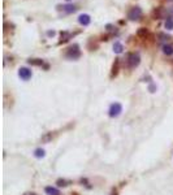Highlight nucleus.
<instances>
[{"mask_svg": "<svg viewBox=\"0 0 173 195\" xmlns=\"http://www.w3.org/2000/svg\"><path fill=\"white\" fill-rule=\"evenodd\" d=\"M165 29L167 30H173V18H167V21H165Z\"/></svg>", "mask_w": 173, "mask_h": 195, "instance_id": "obj_13", "label": "nucleus"}, {"mask_svg": "<svg viewBox=\"0 0 173 195\" xmlns=\"http://www.w3.org/2000/svg\"><path fill=\"white\" fill-rule=\"evenodd\" d=\"M47 35H48V37H54L55 35V31H48V33H47Z\"/></svg>", "mask_w": 173, "mask_h": 195, "instance_id": "obj_18", "label": "nucleus"}, {"mask_svg": "<svg viewBox=\"0 0 173 195\" xmlns=\"http://www.w3.org/2000/svg\"><path fill=\"white\" fill-rule=\"evenodd\" d=\"M78 22H79V25H82V26H87L90 25V22H91V17L89 16V14H81V16L78 17Z\"/></svg>", "mask_w": 173, "mask_h": 195, "instance_id": "obj_7", "label": "nucleus"}, {"mask_svg": "<svg viewBox=\"0 0 173 195\" xmlns=\"http://www.w3.org/2000/svg\"><path fill=\"white\" fill-rule=\"evenodd\" d=\"M163 52L165 53V55H168V56H171V55H173V47L172 46H163Z\"/></svg>", "mask_w": 173, "mask_h": 195, "instance_id": "obj_12", "label": "nucleus"}, {"mask_svg": "<svg viewBox=\"0 0 173 195\" xmlns=\"http://www.w3.org/2000/svg\"><path fill=\"white\" fill-rule=\"evenodd\" d=\"M70 37V34L69 33H66V31H64V33H61V41L62 42H66L68 41V38Z\"/></svg>", "mask_w": 173, "mask_h": 195, "instance_id": "obj_16", "label": "nucleus"}, {"mask_svg": "<svg viewBox=\"0 0 173 195\" xmlns=\"http://www.w3.org/2000/svg\"><path fill=\"white\" fill-rule=\"evenodd\" d=\"M171 2H173V0H171Z\"/></svg>", "mask_w": 173, "mask_h": 195, "instance_id": "obj_21", "label": "nucleus"}, {"mask_svg": "<svg viewBox=\"0 0 173 195\" xmlns=\"http://www.w3.org/2000/svg\"><path fill=\"white\" fill-rule=\"evenodd\" d=\"M54 138V135H52V133H48V134H46L44 136H42V142H50V140Z\"/></svg>", "mask_w": 173, "mask_h": 195, "instance_id": "obj_14", "label": "nucleus"}, {"mask_svg": "<svg viewBox=\"0 0 173 195\" xmlns=\"http://www.w3.org/2000/svg\"><path fill=\"white\" fill-rule=\"evenodd\" d=\"M66 2H69V0H66Z\"/></svg>", "mask_w": 173, "mask_h": 195, "instance_id": "obj_20", "label": "nucleus"}, {"mask_svg": "<svg viewBox=\"0 0 173 195\" xmlns=\"http://www.w3.org/2000/svg\"><path fill=\"white\" fill-rule=\"evenodd\" d=\"M34 156H35V158L37 159H42V158H44V156H46V151L44 150H43V148H35L34 150Z\"/></svg>", "mask_w": 173, "mask_h": 195, "instance_id": "obj_9", "label": "nucleus"}, {"mask_svg": "<svg viewBox=\"0 0 173 195\" xmlns=\"http://www.w3.org/2000/svg\"><path fill=\"white\" fill-rule=\"evenodd\" d=\"M65 57L70 58V60H77V58H79L81 57V50H79L78 44H73V46H70L69 48H66Z\"/></svg>", "mask_w": 173, "mask_h": 195, "instance_id": "obj_1", "label": "nucleus"}, {"mask_svg": "<svg viewBox=\"0 0 173 195\" xmlns=\"http://www.w3.org/2000/svg\"><path fill=\"white\" fill-rule=\"evenodd\" d=\"M155 90H156V87L154 86V85H151V86H150V91H151V92H155Z\"/></svg>", "mask_w": 173, "mask_h": 195, "instance_id": "obj_17", "label": "nucleus"}, {"mask_svg": "<svg viewBox=\"0 0 173 195\" xmlns=\"http://www.w3.org/2000/svg\"><path fill=\"white\" fill-rule=\"evenodd\" d=\"M26 195H35V194H26Z\"/></svg>", "mask_w": 173, "mask_h": 195, "instance_id": "obj_19", "label": "nucleus"}, {"mask_svg": "<svg viewBox=\"0 0 173 195\" xmlns=\"http://www.w3.org/2000/svg\"><path fill=\"white\" fill-rule=\"evenodd\" d=\"M122 50H124V47H122V44H121L120 42H116V43L113 44V51L116 52V53H121Z\"/></svg>", "mask_w": 173, "mask_h": 195, "instance_id": "obj_11", "label": "nucleus"}, {"mask_svg": "<svg viewBox=\"0 0 173 195\" xmlns=\"http://www.w3.org/2000/svg\"><path fill=\"white\" fill-rule=\"evenodd\" d=\"M121 112H122V105L120 104L118 101H115V103H112L111 105H109L108 115H109V117H112V119L118 117L120 115H121Z\"/></svg>", "mask_w": 173, "mask_h": 195, "instance_id": "obj_2", "label": "nucleus"}, {"mask_svg": "<svg viewBox=\"0 0 173 195\" xmlns=\"http://www.w3.org/2000/svg\"><path fill=\"white\" fill-rule=\"evenodd\" d=\"M44 191H46L47 195H61V194H60V190L56 189V187H54V186H47V187L44 189Z\"/></svg>", "mask_w": 173, "mask_h": 195, "instance_id": "obj_8", "label": "nucleus"}, {"mask_svg": "<svg viewBox=\"0 0 173 195\" xmlns=\"http://www.w3.org/2000/svg\"><path fill=\"white\" fill-rule=\"evenodd\" d=\"M139 62H141V56H139L138 53H130V55L128 56L126 64H128L129 69H134V68H137L139 65Z\"/></svg>", "mask_w": 173, "mask_h": 195, "instance_id": "obj_3", "label": "nucleus"}, {"mask_svg": "<svg viewBox=\"0 0 173 195\" xmlns=\"http://www.w3.org/2000/svg\"><path fill=\"white\" fill-rule=\"evenodd\" d=\"M142 17V9L139 7H133L130 11L128 12V18L130 20V21H137Z\"/></svg>", "mask_w": 173, "mask_h": 195, "instance_id": "obj_4", "label": "nucleus"}, {"mask_svg": "<svg viewBox=\"0 0 173 195\" xmlns=\"http://www.w3.org/2000/svg\"><path fill=\"white\" fill-rule=\"evenodd\" d=\"M70 181H65V179H57V185L59 186H69Z\"/></svg>", "mask_w": 173, "mask_h": 195, "instance_id": "obj_15", "label": "nucleus"}, {"mask_svg": "<svg viewBox=\"0 0 173 195\" xmlns=\"http://www.w3.org/2000/svg\"><path fill=\"white\" fill-rule=\"evenodd\" d=\"M27 62L30 65H37V66H42L43 64H44V61L41 60V58H30Z\"/></svg>", "mask_w": 173, "mask_h": 195, "instance_id": "obj_10", "label": "nucleus"}, {"mask_svg": "<svg viewBox=\"0 0 173 195\" xmlns=\"http://www.w3.org/2000/svg\"><path fill=\"white\" fill-rule=\"evenodd\" d=\"M57 11L66 13V14H70V13H74L77 11V8L73 4H64V5H57Z\"/></svg>", "mask_w": 173, "mask_h": 195, "instance_id": "obj_6", "label": "nucleus"}, {"mask_svg": "<svg viewBox=\"0 0 173 195\" xmlns=\"http://www.w3.org/2000/svg\"><path fill=\"white\" fill-rule=\"evenodd\" d=\"M18 77H20L22 81H29L33 77V72H31V69H29V68L22 66L18 69Z\"/></svg>", "mask_w": 173, "mask_h": 195, "instance_id": "obj_5", "label": "nucleus"}]
</instances>
